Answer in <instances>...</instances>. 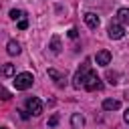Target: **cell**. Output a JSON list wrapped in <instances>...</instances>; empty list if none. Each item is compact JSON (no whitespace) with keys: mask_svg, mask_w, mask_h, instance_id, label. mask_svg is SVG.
Masks as SVG:
<instances>
[{"mask_svg":"<svg viewBox=\"0 0 129 129\" xmlns=\"http://www.w3.org/2000/svg\"><path fill=\"white\" fill-rule=\"evenodd\" d=\"M73 87H75V89H85V91H99V89L103 87L101 79H99L97 73L91 69V62H89V60H85V62L81 64V69L75 73V77H73Z\"/></svg>","mask_w":129,"mask_h":129,"instance_id":"6da1fadb","label":"cell"},{"mask_svg":"<svg viewBox=\"0 0 129 129\" xmlns=\"http://www.w3.org/2000/svg\"><path fill=\"white\" fill-rule=\"evenodd\" d=\"M14 87H16V91H26V89H30L32 87V83H34V77L30 75V73H20V75H16L14 77Z\"/></svg>","mask_w":129,"mask_h":129,"instance_id":"7a4b0ae2","label":"cell"},{"mask_svg":"<svg viewBox=\"0 0 129 129\" xmlns=\"http://www.w3.org/2000/svg\"><path fill=\"white\" fill-rule=\"evenodd\" d=\"M24 105H26V111H28L30 115H34V117H38V115L42 113V101H40L38 97H28Z\"/></svg>","mask_w":129,"mask_h":129,"instance_id":"3957f363","label":"cell"},{"mask_svg":"<svg viewBox=\"0 0 129 129\" xmlns=\"http://www.w3.org/2000/svg\"><path fill=\"white\" fill-rule=\"evenodd\" d=\"M107 32H109V38H113V40H119V38L125 36V28H123V24H121L119 20H113V22L109 24Z\"/></svg>","mask_w":129,"mask_h":129,"instance_id":"277c9868","label":"cell"},{"mask_svg":"<svg viewBox=\"0 0 129 129\" xmlns=\"http://www.w3.org/2000/svg\"><path fill=\"white\" fill-rule=\"evenodd\" d=\"M95 60H97V64L107 67V64L111 62V52H109V50H99V52L95 54Z\"/></svg>","mask_w":129,"mask_h":129,"instance_id":"5b68a950","label":"cell"},{"mask_svg":"<svg viewBox=\"0 0 129 129\" xmlns=\"http://www.w3.org/2000/svg\"><path fill=\"white\" fill-rule=\"evenodd\" d=\"M48 77H50V79H54L56 87H64V83H67V77H64L62 73H58L56 69H48Z\"/></svg>","mask_w":129,"mask_h":129,"instance_id":"8992f818","label":"cell"},{"mask_svg":"<svg viewBox=\"0 0 129 129\" xmlns=\"http://www.w3.org/2000/svg\"><path fill=\"white\" fill-rule=\"evenodd\" d=\"M71 127H73V129H83V127H85V117H83L81 113H73V117H71Z\"/></svg>","mask_w":129,"mask_h":129,"instance_id":"52a82bcc","label":"cell"},{"mask_svg":"<svg viewBox=\"0 0 129 129\" xmlns=\"http://www.w3.org/2000/svg\"><path fill=\"white\" fill-rule=\"evenodd\" d=\"M85 24H87L89 28H97V26H99V16H97L95 12H87V14H85Z\"/></svg>","mask_w":129,"mask_h":129,"instance_id":"ba28073f","label":"cell"},{"mask_svg":"<svg viewBox=\"0 0 129 129\" xmlns=\"http://www.w3.org/2000/svg\"><path fill=\"white\" fill-rule=\"evenodd\" d=\"M119 107H121V103H119L117 99H105V101H103V109H105V111H117Z\"/></svg>","mask_w":129,"mask_h":129,"instance_id":"9c48e42d","label":"cell"},{"mask_svg":"<svg viewBox=\"0 0 129 129\" xmlns=\"http://www.w3.org/2000/svg\"><path fill=\"white\" fill-rule=\"evenodd\" d=\"M117 20L121 24H129V8H119L117 10Z\"/></svg>","mask_w":129,"mask_h":129,"instance_id":"30bf717a","label":"cell"},{"mask_svg":"<svg viewBox=\"0 0 129 129\" xmlns=\"http://www.w3.org/2000/svg\"><path fill=\"white\" fill-rule=\"evenodd\" d=\"M6 52L12 54V56H14V54H20V44H18L16 40H10V42L6 44Z\"/></svg>","mask_w":129,"mask_h":129,"instance_id":"8fae6325","label":"cell"},{"mask_svg":"<svg viewBox=\"0 0 129 129\" xmlns=\"http://www.w3.org/2000/svg\"><path fill=\"white\" fill-rule=\"evenodd\" d=\"M48 48H50L54 54H58V52H60V38H58V36H52V38H50V44H48Z\"/></svg>","mask_w":129,"mask_h":129,"instance_id":"7c38bea8","label":"cell"},{"mask_svg":"<svg viewBox=\"0 0 129 129\" xmlns=\"http://www.w3.org/2000/svg\"><path fill=\"white\" fill-rule=\"evenodd\" d=\"M24 16H26V14H24L22 10H16V8H14V10H10V18H12V20H22Z\"/></svg>","mask_w":129,"mask_h":129,"instance_id":"4fadbf2b","label":"cell"},{"mask_svg":"<svg viewBox=\"0 0 129 129\" xmlns=\"http://www.w3.org/2000/svg\"><path fill=\"white\" fill-rule=\"evenodd\" d=\"M107 79H109V83H111V85H117V83H119V81H117V79H119V75H117V73H111V71H109V73H107Z\"/></svg>","mask_w":129,"mask_h":129,"instance_id":"5bb4252c","label":"cell"},{"mask_svg":"<svg viewBox=\"0 0 129 129\" xmlns=\"http://www.w3.org/2000/svg\"><path fill=\"white\" fill-rule=\"evenodd\" d=\"M4 75H6V77H12V75H14V64H10V62L4 64Z\"/></svg>","mask_w":129,"mask_h":129,"instance_id":"9a60e30c","label":"cell"},{"mask_svg":"<svg viewBox=\"0 0 129 129\" xmlns=\"http://www.w3.org/2000/svg\"><path fill=\"white\" fill-rule=\"evenodd\" d=\"M18 28H20V30H26V28H28V20H26V18L18 20Z\"/></svg>","mask_w":129,"mask_h":129,"instance_id":"2e32d148","label":"cell"},{"mask_svg":"<svg viewBox=\"0 0 129 129\" xmlns=\"http://www.w3.org/2000/svg\"><path fill=\"white\" fill-rule=\"evenodd\" d=\"M56 123H58V115H52L48 119V127H56Z\"/></svg>","mask_w":129,"mask_h":129,"instance_id":"e0dca14e","label":"cell"},{"mask_svg":"<svg viewBox=\"0 0 129 129\" xmlns=\"http://www.w3.org/2000/svg\"><path fill=\"white\" fill-rule=\"evenodd\" d=\"M77 34H79L77 28H71V30H69V36H71V38H77Z\"/></svg>","mask_w":129,"mask_h":129,"instance_id":"ac0fdd59","label":"cell"},{"mask_svg":"<svg viewBox=\"0 0 129 129\" xmlns=\"http://www.w3.org/2000/svg\"><path fill=\"white\" fill-rule=\"evenodd\" d=\"M2 99H4V101H8V99H10V93H8L6 89H2Z\"/></svg>","mask_w":129,"mask_h":129,"instance_id":"d6986e66","label":"cell"},{"mask_svg":"<svg viewBox=\"0 0 129 129\" xmlns=\"http://www.w3.org/2000/svg\"><path fill=\"white\" fill-rule=\"evenodd\" d=\"M123 119H125V123H127V125H129V109H127V111H125V113H123Z\"/></svg>","mask_w":129,"mask_h":129,"instance_id":"ffe728a7","label":"cell"},{"mask_svg":"<svg viewBox=\"0 0 129 129\" xmlns=\"http://www.w3.org/2000/svg\"><path fill=\"white\" fill-rule=\"evenodd\" d=\"M125 97H127V99H129V91H127V93H125Z\"/></svg>","mask_w":129,"mask_h":129,"instance_id":"44dd1931","label":"cell"}]
</instances>
